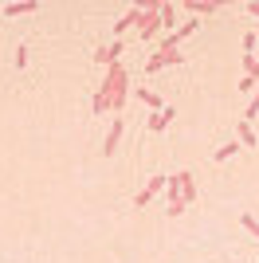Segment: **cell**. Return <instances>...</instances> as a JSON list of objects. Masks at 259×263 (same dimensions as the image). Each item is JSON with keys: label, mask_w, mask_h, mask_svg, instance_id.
<instances>
[{"label": "cell", "mask_w": 259, "mask_h": 263, "mask_svg": "<svg viewBox=\"0 0 259 263\" xmlns=\"http://www.w3.org/2000/svg\"><path fill=\"white\" fill-rule=\"evenodd\" d=\"M138 32H141V40H145V44H150V40H157V32H161V20H157V0L141 8V16H138Z\"/></svg>", "instance_id": "obj_1"}, {"label": "cell", "mask_w": 259, "mask_h": 263, "mask_svg": "<svg viewBox=\"0 0 259 263\" xmlns=\"http://www.w3.org/2000/svg\"><path fill=\"white\" fill-rule=\"evenodd\" d=\"M169 185V177L165 173H157V177H150V181H145V189H141L138 197H134V209H145V204H150L153 197H157V193H161V189Z\"/></svg>", "instance_id": "obj_2"}, {"label": "cell", "mask_w": 259, "mask_h": 263, "mask_svg": "<svg viewBox=\"0 0 259 263\" xmlns=\"http://www.w3.org/2000/svg\"><path fill=\"white\" fill-rule=\"evenodd\" d=\"M181 59L184 55H177V51H157L153 59H145V75H157L165 67H181Z\"/></svg>", "instance_id": "obj_3"}, {"label": "cell", "mask_w": 259, "mask_h": 263, "mask_svg": "<svg viewBox=\"0 0 259 263\" xmlns=\"http://www.w3.org/2000/svg\"><path fill=\"white\" fill-rule=\"evenodd\" d=\"M122 130H126V122L114 118V126L106 130V142H102V154L106 157H114V149H118V142H122Z\"/></svg>", "instance_id": "obj_4"}, {"label": "cell", "mask_w": 259, "mask_h": 263, "mask_svg": "<svg viewBox=\"0 0 259 263\" xmlns=\"http://www.w3.org/2000/svg\"><path fill=\"white\" fill-rule=\"evenodd\" d=\"M173 118H177V106H161L157 114H150V130H153V134H161Z\"/></svg>", "instance_id": "obj_5"}, {"label": "cell", "mask_w": 259, "mask_h": 263, "mask_svg": "<svg viewBox=\"0 0 259 263\" xmlns=\"http://www.w3.org/2000/svg\"><path fill=\"white\" fill-rule=\"evenodd\" d=\"M181 8L193 12V16H212L220 4H216V0H181Z\"/></svg>", "instance_id": "obj_6"}, {"label": "cell", "mask_w": 259, "mask_h": 263, "mask_svg": "<svg viewBox=\"0 0 259 263\" xmlns=\"http://www.w3.org/2000/svg\"><path fill=\"white\" fill-rule=\"evenodd\" d=\"M177 181H181V200H184V209H189V204L196 200V185H193V173H189V169H181V173H177Z\"/></svg>", "instance_id": "obj_7"}, {"label": "cell", "mask_w": 259, "mask_h": 263, "mask_svg": "<svg viewBox=\"0 0 259 263\" xmlns=\"http://www.w3.org/2000/svg\"><path fill=\"white\" fill-rule=\"evenodd\" d=\"M236 142H239V149H255V130H251V122L239 118V126H236Z\"/></svg>", "instance_id": "obj_8"}, {"label": "cell", "mask_w": 259, "mask_h": 263, "mask_svg": "<svg viewBox=\"0 0 259 263\" xmlns=\"http://www.w3.org/2000/svg\"><path fill=\"white\" fill-rule=\"evenodd\" d=\"M138 16H141V4H130L126 16H118V20H114V35H122L130 24H138Z\"/></svg>", "instance_id": "obj_9"}, {"label": "cell", "mask_w": 259, "mask_h": 263, "mask_svg": "<svg viewBox=\"0 0 259 263\" xmlns=\"http://www.w3.org/2000/svg\"><path fill=\"white\" fill-rule=\"evenodd\" d=\"M118 55H122V40H114L110 47H102V51H95V59L102 67H110V63H118Z\"/></svg>", "instance_id": "obj_10"}, {"label": "cell", "mask_w": 259, "mask_h": 263, "mask_svg": "<svg viewBox=\"0 0 259 263\" xmlns=\"http://www.w3.org/2000/svg\"><path fill=\"white\" fill-rule=\"evenodd\" d=\"M134 99H138V102H145V106H150L153 114H157V110L165 106V102H161V95H153V90H145V87H138V90H134Z\"/></svg>", "instance_id": "obj_11"}, {"label": "cell", "mask_w": 259, "mask_h": 263, "mask_svg": "<svg viewBox=\"0 0 259 263\" xmlns=\"http://www.w3.org/2000/svg\"><path fill=\"white\" fill-rule=\"evenodd\" d=\"M106 110H110V83L102 79V83H98V95H95V114H106Z\"/></svg>", "instance_id": "obj_12"}, {"label": "cell", "mask_w": 259, "mask_h": 263, "mask_svg": "<svg viewBox=\"0 0 259 263\" xmlns=\"http://www.w3.org/2000/svg\"><path fill=\"white\" fill-rule=\"evenodd\" d=\"M35 8H40L35 0H20V4H4V16H32Z\"/></svg>", "instance_id": "obj_13"}, {"label": "cell", "mask_w": 259, "mask_h": 263, "mask_svg": "<svg viewBox=\"0 0 259 263\" xmlns=\"http://www.w3.org/2000/svg\"><path fill=\"white\" fill-rule=\"evenodd\" d=\"M236 154H239V142H224V145L212 154V161H228V157H236Z\"/></svg>", "instance_id": "obj_14"}, {"label": "cell", "mask_w": 259, "mask_h": 263, "mask_svg": "<svg viewBox=\"0 0 259 263\" xmlns=\"http://www.w3.org/2000/svg\"><path fill=\"white\" fill-rule=\"evenodd\" d=\"M239 224H244V228H248L251 236H255V240H259V220L251 216V212H239Z\"/></svg>", "instance_id": "obj_15"}, {"label": "cell", "mask_w": 259, "mask_h": 263, "mask_svg": "<svg viewBox=\"0 0 259 263\" xmlns=\"http://www.w3.org/2000/svg\"><path fill=\"white\" fill-rule=\"evenodd\" d=\"M239 44H244V55H251V51H255V32H244Z\"/></svg>", "instance_id": "obj_16"}, {"label": "cell", "mask_w": 259, "mask_h": 263, "mask_svg": "<svg viewBox=\"0 0 259 263\" xmlns=\"http://www.w3.org/2000/svg\"><path fill=\"white\" fill-rule=\"evenodd\" d=\"M16 67H20V71H24V67H28V47H24V44L16 47Z\"/></svg>", "instance_id": "obj_17"}, {"label": "cell", "mask_w": 259, "mask_h": 263, "mask_svg": "<svg viewBox=\"0 0 259 263\" xmlns=\"http://www.w3.org/2000/svg\"><path fill=\"white\" fill-rule=\"evenodd\" d=\"M255 114H259V95H251V102H248V114H244V122H248V118H255Z\"/></svg>", "instance_id": "obj_18"}, {"label": "cell", "mask_w": 259, "mask_h": 263, "mask_svg": "<svg viewBox=\"0 0 259 263\" xmlns=\"http://www.w3.org/2000/svg\"><path fill=\"white\" fill-rule=\"evenodd\" d=\"M244 12H248V16H255V20H259V0H248V4H244Z\"/></svg>", "instance_id": "obj_19"}]
</instances>
